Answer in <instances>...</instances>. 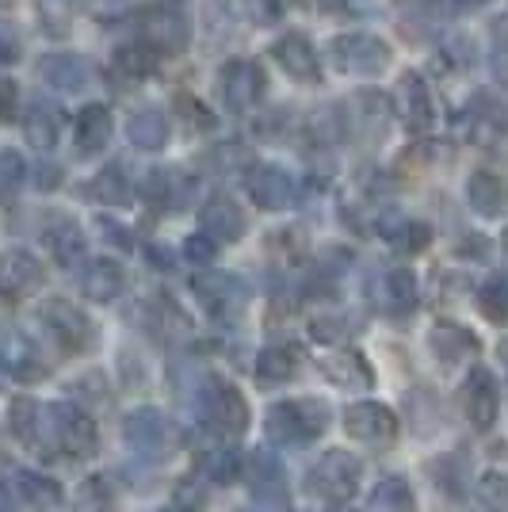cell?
I'll return each mask as SVG.
<instances>
[{"mask_svg":"<svg viewBox=\"0 0 508 512\" xmlns=\"http://www.w3.org/2000/svg\"><path fill=\"white\" fill-rule=\"evenodd\" d=\"M245 188H249V199L264 211H287L298 195L291 172H283L279 165H253L245 172Z\"/></svg>","mask_w":508,"mask_h":512,"instance_id":"12","label":"cell"},{"mask_svg":"<svg viewBox=\"0 0 508 512\" xmlns=\"http://www.w3.org/2000/svg\"><path fill=\"white\" fill-rule=\"evenodd\" d=\"M489 43H493V73L508 85V16H497V20H493Z\"/></svg>","mask_w":508,"mask_h":512,"instance_id":"41","label":"cell"},{"mask_svg":"<svg viewBox=\"0 0 508 512\" xmlns=\"http://www.w3.org/2000/svg\"><path fill=\"white\" fill-rule=\"evenodd\" d=\"M123 440L130 451L146 455V459H169L180 448V428L172 425L161 409H134L123 421Z\"/></svg>","mask_w":508,"mask_h":512,"instance_id":"5","label":"cell"},{"mask_svg":"<svg viewBox=\"0 0 508 512\" xmlns=\"http://www.w3.org/2000/svg\"><path fill=\"white\" fill-rule=\"evenodd\" d=\"M329 428V406L321 398H291L268 409L264 432L279 448H306Z\"/></svg>","mask_w":508,"mask_h":512,"instance_id":"1","label":"cell"},{"mask_svg":"<svg viewBox=\"0 0 508 512\" xmlns=\"http://www.w3.org/2000/svg\"><path fill=\"white\" fill-rule=\"evenodd\" d=\"M27 180V165L16 150H0V203L12 199Z\"/></svg>","mask_w":508,"mask_h":512,"instance_id":"39","label":"cell"},{"mask_svg":"<svg viewBox=\"0 0 508 512\" xmlns=\"http://www.w3.org/2000/svg\"><path fill=\"white\" fill-rule=\"evenodd\" d=\"M264 88H268V77L264 69L253 62V58H233L218 69V96L230 111H249L264 100Z\"/></svg>","mask_w":508,"mask_h":512,"instance_id":"10","label":"cell"},{"mask_svg":"<svg viewBox=\"0 0 508 512\" xmlns=\"http://www.w3.org/2000/svg\"><path fill=\"white\" fill-rule=\"evenodd\" d=\"M466 195H470V207L482 218H501L508 211V184L493 172H474L466 184Z\"/></svg>","mask_w":508,"mask_h":512,"instance_id":"26","label":"cell"},{"mask_svg":"<svg viewBox=\"0 0 508 512\" xmlns=\"http://www.w3.org/2000/svg\"><path fill=\"white\" fill-rule=\"evenodd\" d=\"M16 486H20L23 501H31L39 512H54L62 505V486L54 478H46L39 470H16Z\"/></svg>","mask_w":508,"mask_h":512,"instance_id":"31","label":"cell"},{"mask_svg":"<svg viewBox=\"0 0 508 512\" xmlns=\"http://www.w3.org/2000/svg\"><path fill=\"white\" fill-rule=\"evenodd\" d=\"M310 333H314V341L333 344V341H340V337L348 333V321H344V318H318L314 325H310Z\"/></svg>","mask_w":508,"mask_h":512,"instance_id":"46","label":"cell"},{"mask_svg":"<svg viewBox=\"0 0 508 512\" xmlns=\"http://www.w3.org/2000/svg\"><path fill=\"white\" fill-rule=\"evenodd\" d=\"M382 234H386V241L394 249H402V253H421V249H428V241H432V230L424 222H405V218H394L390 226L382 222Z\"/></svg>","mask_w":508,"mask_h":512,"instance_id":"36","label":"cell"},{"mask_svg":"<svg viewBox=\"0 0 508 512\" xmlns=\"http://www.w3.org/2000/svg\"><path fill=\"white\" fill-rule=\"evenodd\" d=\"M23 134H27V146L39 153H50L58 146V134H62V111L54 100H46L43 92L31 96V104L23 111Z\"/></svg>","mask_w":508,"mask_h":512,"instance_id":"16","label":"cell"},{"mask_svg":"<svg viewBox=\"0 0 508 512\" xmlns=\"http://www.w3.org/2000/svg\"><path fill=\"white\" fill-rule=\"evenodd\" d=\"M23 54V39L12 23H0V65H16Z\"/></svg>","mask_w":508,"mask_h":512,"instance_id":"44","label":"cell"},{"mask_svg":"<svg viewBox=\"0 0 508 512\" xmlns=\"http://www.w3.org/2000/svg\"><path fill=\"white\" fill-rule=\"evenodd\" d=\"M417 299H421V287H417V276H413L409 268H394V272H386V279H382V302H386L394 314L413 310Z\"/></svg>","mask_w":508,"mask_h":512,"instance_id":"32","label":"cell"},{"mask_svg":"<svg viewBox=\"0 0 508 512\" xmlns=\"http://www.w3.org/2000/svg\"><path fill=\"white\" fill-rule=\"evenodd\" d=\"M344 428L352 440L371 444V448H386L398 440V413L379 406V402H356L344 409Z\"/></svg>","mask_w":508,"mask_h":512,"instance_id":"11","label":"cell"},{"mask_svg":"<svg viewBox=\"0 0 508 512\" xmlns=\"http://www.w3.org/2000/svg\"><path fill=\"white\" fill-rule=\"evenodd\" d=\"M478 310H482V318L493 321V325H505L508 321V279L505 276H493L489 283H482V291H478Z\"/></svg>","mask_w":508,"mask_h":512,"instance_id":"37","label":"cell"},{"mask_svg":"<svg viewBox=\"0 0 508 512\" xmlns=\"http://www.w3.org/2000/svg\"><path fill=\"white\" fill-rule=\"evenodd\" d=\"M199 470H203L211 482H218V486H230L233 478L241 474V455L233 448H218V451H211V455H203Z\"/></svg>","mask_w":508,"mask_h":512,"instance_id":"38","label":"cell"},{"mask_svg":"<svg viewBox=\"0 0 508 512\" xmlns=\"http://www.w3.org/2000/svg\"><path fill=\"white\" fill-rule=\"evenodd\" d=\"M96 421L73 402H54L46 406V455H65V459H92L96 455Z\"/></svg>","mask_w":508,"mask_h":512,"instance_id":"2","label":"cell"},{"mask_svg":"<svg viewBox=\"0 0 508 512\" xmlns=\"http://www.w3.org/2000/svg\"><path fill=\"white\" fill-rule=\"evenodd\" d=\"M81 501L88 505V512H111V490L104 478H88L81 486Z\"/></svg>","mask_w":508,"mask_h":512,"instance_id":"43","label":"cell"},{"mask_svg":"<svg viewBox=\"0 0 508 512\" xmlns=\"http://www.w3.org/2000/svg\"><path fill=\"white\" fill-rule=\"evenodd\" d=\"M459 4H466V8H470V4H486V0H459Z\"/></svg>","mask_w":508,"mask_h":512,"instance_id":"50","label":"cell"},{"mask_svg":"<svg viewBox=\"0 0 508 512\" xmlns=\"http://www.w3.org/2000/svg\"><path fill=\"white\" fill-rule=\"evenodd\" d=\"M321 371L337 386H344V390H367V386L375 383L371 367H367V360H363L356 348H344V352L325 356V360H321Z\"/></svg>","mask_w":508,"mask_h":512,"instance_id":"25","label":"cell"},{"mask_svg":"<svg viewBox=\"0 0 508 512\" xmlns=\"http://www.w3.org/2000/svg\"><path fill=\"white\" fill-rule=\"evenodd\" d=\"M0 363L20 383H39V379H46L43 356L35 352V344L27 341L23 333H0Z\"/></svg>","mask_w":508,"mask_h":512,"instance_id":"19","label":"cell"},{"mask_svg":"<svg viewBox=\"0 0 508 512\" xmlns=\"http://www.w3.org/2000/svg\"><path fill=\"white\" fill-rule=\"evenodd\" d=\"M360 459L348 455V451H325L318 463L306 474V490L318 501H329V505H340L348 501L352 493L360 490Z\"/></svg>","mask_w":508,"mask_h":512,"instance_id":"3","label":"cell"},{"mask_svg":"<svg viewBox=\"0 0 508 512\" xmlns=\"http://www.w3.org/2000/svg\"><path fill=\"white\" fill-rule=\"evenodd\" d=\"M413 490H409V482L398 478V474H390V478H382L379 486L371 490V512H413Z\"/></svg>","mask_w":508,"mask_h":512,"instance_id":"34","label":"cell"},{"mask_svg":"<svg viewBox=\"0 0 508 512\" xmlns=\"http://www.w3.org/2000/svg\"><path fill=\"white\" fill-rule=\"evenodd\" d=\"M272 58L283 65V73L287 77H295V81H318L321 77V62H318V50L310 46L306 35H298V31H287L283 39L272 43Z\"/></svg>","mask_w":508,"mask_h":512,"instance_id":"17","label":"cell"},{"mask_svg":"<svg viewBox=\"0 0 508 512\" xmlns=\"http://www.w3.org/2000/svg\"><path fill=\"white\" fill-rule=\"evenodd\" d=\"M4 375H8V371H4V363H0V386H4Z\"/></svg>","mask_w":508,"mask_h":512,"instance_id":"51","label":"cell"},{"mask_svg":"<svg viewBox=\"0 0 508 512\" xmlns=\"http://www.w3.org/2000/svg\"><path fill=\"white\" fill-rule=\"evenodd\" d=\"M88 195L96 199V203H104V207H119V203H130V180L123 176V169L119 165H107L96 180H92V188H88Z\"/></svg>","mask_w":508,"mask_h":512,"instance_id":"35","label":"cell"},{"mask_svg":"<svg viewBox=\"0 0 508 512\" xmlns=\"http://www.w3.org/2000/svg\"><path fill=\"white\" fill-rule=\"evenodd\" d=\"M245 474H249V490H253L256 501H264V505H272V509H279V505L287 501V474H283L276 455L253 451Z\"/></svg>","mask_w":508,"mask_h":512,"instance_id":"18","label":"cell"},{"mask_svg":"<svg viewBox=\"0 0 508 512\" xmlns=\"http://www.w3.org/2000/svg\"><path fill=\"white\" fill-rule=\"evenodd\" d=\"M184 253H188L191 264H211L214 253H218V241L207 234H199V237H188L184 241Z\"/></svg>","mask_w":508,"mask_h":512,"instance_id":"45","label":"cell"},{"mask_svg":"<svg viewBox=\"0 0 508 512\" xmlns=\"http://www.w3.org/2000/svg\"><path fill=\"white\" fill-rule=\"evenodd\" d=\"M39 321H43L46 333L62 344L65 352H73V356H81V352H88V348L96 344V325H92V318H88L81 306H73V302H65V299L43 302Z\"/></svg>","mask_w":508,"mask_h":512,"instance_id":"8","label":"cell"},{"mask_svg":"<svg viewBox=\"0 0 508 512\" xmlns=\"http://www.w3.org/2000/svg\"><path fill=\"white\" fill-rule=\"evenodd\" d=\"M123 283H127L123 268H119L115 260H107V256H100V260H88L85 272H81V291H85V299H92V302L119 299Z\"/></svg>","mask_w":508,"mask_h":512,"instance_id":"24","label":"cell"},{"mask_svg":"<svg viewBox=\"0 0 508 512\" xmlns=\"http://www.w3.org/2000/svg\"><path fill=\"white\" fill-rule=\"evenodd\" d=\"M428 344H432V356L444 363V367H451V363H463L474 356V348H478V341H474V333L470 329H463V325H436L432 329V337H428Z\"/></svg>","mask_w":508,"mask_h":512,"instance_id":"27","label":"cell"},{"mask_svg":"<svg viewBox=\"0 0 508 512\" xmlns=\"http://www.w3.org/2000/svg\"><path fill=\"white\" fill-rule=\"evenodd\" d=\"M46 245H50V253H54V260L62 264V268H81L85 264V234L77 230V222H69V218H54L50 226H46Z\"/></svg>","mask_w":508,"mask_h":512,"instance_id":"23","label":"cell"},{"mask_svg":"<svg viewBox=\"0 0 508 512\" xmlns=\"http://www.w3.org/2000/svg\"><path fill=\"white\" fill-rule=\"evenodd\" d=\"M157 512H165V509H157Z\"/></svg>","mask_w":508,"mask_h":512,"instance_id":"54","label":"cell"},{"mask_svg":"<svg viewBox=\"0 0 508 512\" xmlns=\"http://www.w3.org/2000/svg\"><path fill=\"white\" fill-rule=\"evenodd\" d=\"M394 111L402 115L405 127L428 130L436 123V104H432V92L424 85V77L417 73H402L398 85H394Z\"/></svg>","mask_w":508,"mask_h":512,"instance_id":"14","label":"cell"},{"mask_svg":"<svg viewBox=\"0 0 508 512\" xmlns=\"http://www.w3.org/2000/svg\"><path fill=\"white\" fill-rule=\"evenodd\" d=\"M73 142L81 157H96L107 150L111 142V111L104 104H88L81 107V115L73 119Z\"/></svg>","mask_w":508,"mask_h":512,"instance_id":"21","label":"cell"},{"mask_svg":"<svg viewBox=\"0 0 508 512\" xmlns=\"http://www.w3.org/2000/svg\"><path fill=\"white\" fill-rule=\"evenodd\" d=\"M478 497H482L493 512H508V474H497V470L482 474V478H478Z\"/></svg>","mask_w":508,"mask_h":512,"instance_id":"40","label":"cell"},{"mask_svg":"<svg viewBox=\"0 0 508 512\" xmlns=\"http://www.w3.org/2000/svg\"><path fill=\"white\" fill-rule=\"evenodd\" d=\"M169 115L165 111H157V107H142V111H134L127 123V138L138 146V150H161L165 142H169Z\"/></svg>","mask_w":508,"mask_h":512,"instance_id":"28","label":"cell"},{"mask_svg":"<svg viewBox=\"0 0 508 512\" xmlns=\"http://www.w3.org/2000/svg\"><path fill=\"white\" fill-rule=\"evenodd\" d=\"M497 356H501V363H505V371H508V337L497 344Z\"/></svg>","mask_w":508,"mask_h":512,"instance_id":"49","label":"cell"},{"mask_svg":"<svg viewBox=\"0 0 508 512\" xmlns=\"http://www.w3.org/2000/svg\"><path fill=\"white\" fill-rule=\"evenodd\" d=\"M337 512H352V509H337Z\"/></svg>","mask_w":508,"mask_h":512,"instance_id":"52","label":"cell"},{"mask_svg":"<svg viewBox=\"0 0 508 512\" xmlns=\"http://www.w3.org/2000/svg\"><path fill=\"white\" fill-rule=\"evenodd\" d=\"M329 58L340 73H352V77H379L390 65V46L382 43L379 35H367V31H348L337 35L329 43Z\"/></svg>","mask_w":508,"mask_h":512,"instance_id":"6","label":"cell"},{"mask_svg":"<svg viewBox=\"0 0 508 512\" xmlns=\"http://www.w3.org/2000/svg\"><path fill=\"white\" fill-rule=\"evenodd\" d=\"M191 295L214 321L241 318V310L249 306V283L233 272H195L191 276Z\"/></svg>","mask_w":508,"mask_h":512,"instance_id":"4","label":"cell"},{"mask_svg":"<svg viewBox=\"0 0 508 512\" xmlns=\"http://www.w3.org/2000/svg\"><path fill=\"white\" fill-rule=\"evenodd\" d=\"M199 218H203V234L214 237L218 245H233V241L245 237V214L230 195H214Z\"/></svg>","mask_w":508,"mask_h":512,"instance_id":"20","label":"cell"},{"mask_svg":"<svg viewBox=\"0 0 508 512\" xmlns=\"http://www.w3.org/2000/svg\"><path fill=\"white\" fill-rule=\"evenodd\" d=\"M199 417L218 432V436H241L249 428V406L241 398V390L222 379H207L203 394H199Z\"/></svg>","mask_w":508,"mask_h":512,"instance_id":"7","label":"cell"},{"mask_svg":"<svg viewBox=\"0 0 508 512\" xmlns=\"http://www.w3.org/2000/svg\"><path fill=\"white\" fill-rule=\"evenodd\" d=\"M43 264L23 249H12V253L0 260V295L12 302L31 299L39 287H43Z\"/></svg>","mask_w":508,"mask_h":512,"instance_id":"15","label":"cell"},{"mask_svg":"<svg viewBox=\"0 0 508 512\" xmlns=\"http://www.w3.org/2000/svg\"><path fill=\"white\" fill-rule=\"evenodd\" d=\"M20 107V88L16 81H0V123H12Z\"/></svg>","mask_w":508,"mask_h":512,"instance_id":"47","label":"cell"},{"mask_svg":"<svg viewBox=\"0 0 508 512\" xmlns=\"http://www.w3.org/2000/svg\"><path fill=\"white\" fill-rule=\"evenodd\" d=\"M505 245H508V234H505Z\"/></svg>","mask_w":508,"mask_h":512,"instance_id":"53","label":"cell"},{"mask_svg":"<svg viewBox=\"0 0 508 512\" xmlns=\"http://www.w3.org/2000/svg\"><path fill=\"white\" fill-rule=\"evenodd\" d=\"M497 409H501V394H497V383L486 367H474L463 383V413L466 421L478 428V432H489L493 421H497Z\"/></svg>","mask_w":508,"mask_h":512,"instance_id":"13","label":"cell"},{"mask_svg":"<svg viewBox=\"0 0 508 512\" xmlns=\"http://www.w3.org/2000/svg\"><path fill=\"white\" fill-rule=\"evenodd\" d=\"M146 199L153 207H180L184 203V192H188V180L172 169H157L146 176Z\"/></svg>","mask_w":508,"mask_h":512,"instance_id":"33","label":"cell"},{"mask_svg":"<svg viewBox=\"0 0 508 512\" xmlns=\"http://www.w3.org/2000/svg\"><path fill=\"white\" fill-rule=\"evenodd\" d=\"M0 512H20V505H16V493H12V486H8V482H0Z\"/></svg>","mask_w":508,"mask_h":512,"instance_id":"48","label":"cell"},{"mask_svg":"<svg viewBox=\"0 0 508 512\" xmlns=\"http://www.w3.org/2000/svg\"><path fill=\"white\" fill-rule=\"evenodd\" d=\"M46 85L62 88V92H81L88 85V62L77 58V54H50L39 65Z\"/></svg>","mask_w":508,"mask_h":512,"instance_id":"29","label":"cell"},{"mask_svg":"<svg viewBox=\"0 0 508 512\" xmlns=\"http://www.w3.org/2000/svg\"><path fill=\"white\" fill-rule=\"evenodd\" d=\"M138 31H142L146 46L161 50V54H180L191 39V23L176 0H169V4H149L146 12L138 16Z\"/></svg>","mask_w":508,"mask_h":512,"instance_id":"9","label":"cell"},{"mask_svg":"<svg viewBox=\"0 0 508 512\" xmlns=\"http://www.w3.org/2000/svg\"><path fill=\"white\" fill-rule=\"evenodd\" d=\"M8 428L20 440L23 448L43 451L46 455V409H39V402L31 398H12L8 406Z\"/></svg>","mask_w":508,"mask_h":512,"instance_id":"22","label":"cell"},{"mask_svg":"<svg viewBox=\"0 0 508 512\" xmlns=\"http://www.w3.org/2000/svg\"><path fill=\"white\" fill-rule=\"evenodd\" d=\"M115 65L127 69L130 77H146V73H153V50L149 46H123L115 54Z\"/></svg>","mask_w":508,"mask_h":512,"instance_id":"42","label":"cell"},{"mask_svg":"<svg viewBox=\"0 0 508 512\" xmlns=\"http://www.w3.org/2000/svg\"><path fill=\"white\" fill-rule=\"evenodd\" d=\"M295 367H298L295 348L272 344V348H264V352L256 356V383H264V386L287 383V379H295Z\"/></svg>","mask_w":508,"mask_h":512,"instance_id":"30","label":"cell"}]
</instances>
